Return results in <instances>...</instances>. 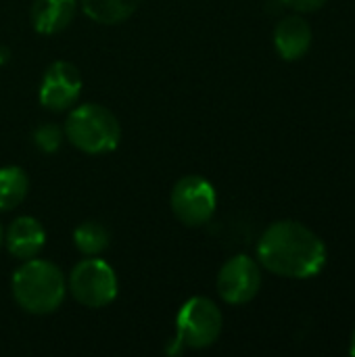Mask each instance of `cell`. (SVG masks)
Listing matches in <instances>:
<instances>
[{"mask_svg":"<svg viewBox=\"0 0 355 357\" xmlns=\"http://www.w3.org/2000/svg\"><path fill=\"white\" fill-rule=\"evenodd\" d=\"M15 303L31 316H48L56 312L67 297V278L59 266L46 259L23 261L10 278Z\"/></svg>","mask_w":355,"mask_h":357,"instance_id":"7a4b0ae2","label":"cell"},{"mask_svg":"<svg viewBox=\"0 0 355 357\" xmlns=\"http://www.w3.org/2000/svg\"><path fill=\"white\" fill-rule=\"evenodd\" d=\"M259 264L282 278H314L326 264V247L316 232L295 220L270 224L257 243Z\"/></svg>","mask_w":355,"mask_h":357,"instance_id":"6da1fadb","label":"cell"},{"mask_svg":"<svg viewBox=\"0 0 355 357\" xmlns=\"http://www.w3.org/2000/svg\"><path fill=\"white\" fill-rule=\"evenodd\" d=\"M65 138L86 155H105L117 149L121 140L119 119L103 105L84 102L69 111L65 126Z\"/></svg>","mask_w":355,"mask_h":357,"instance_id":"3957f363","label":"cell"},{"mask_svg":"<svg viewBox=\"0 0 355 357\" xmlns=\"http://www.w3.org/2000/svg\"><path fill=\"white\" fill-rule=\"evenodd\" d=\"M312 27L303 17H285L274 27V46L285 61H297L312 48Z\"/></svg>","mask_w":355,"mask_h":357,"instance_id":"30bf717a","label":"cell"},{"mask_svg":"<svg viewBox=\"0 0 355 357\" xmlns=\"http://www.w3.org/2000/svg\"><path fill=\"white\" fill-rule=\"evenodd\" d=\"M349 354H352V356H355V333H354V337H352V347H349Z\"/></svg>","mask_w":355,"mask_h":357,"instance_id":"e0dca14e","label":"cell"},{"mask_svg":"<svg viewBox=\"0 0 355 357\" xmlns=\"http://www.w3.org/2000/svg\"><path fill=\"white\" fill-rule=\"evenodd\" d=\"M77 13V0H33L29 10L31 27L38 33H61L73 23Z\"/></svg>","mask_w":355,"mask_h":357,"instance_id":"8fae6325","label":"cell"},{"mask_svg":"<svg viewBox=\"0 0 355 357\" xmlns=\"http://www.w3.org/2000/svg\"><path fill=\"white\" fill-rule=\"evenodd\" d=\"M222 312L207 297H190L176 316V337L167 343L169 356H180L184 349H207L222 335Z\"/></svg>","mask_w":355,"mask_h":357,"instance_id":"277c9868","label":"cell"},{"mask_svg":"<svg viewBox=\"0 0 355 357\" xmlns=\"http://www.w3.org/2000/svg\"><path fill=\"white\" fill-rule=\"evenodd\" d=\"M29 190L27 174L17 165L0 167V211H13L19 207Z\"/></svg>","mask_w":355,"mask_h":357,"instance_id":"4fadbf2b","label":"cell"},{"mask_svg":"<svg viewBox=\"0 0 355 357\" xmlns=\"http://www.w3.org/2000/svg\"><path fill=\"white\" fill-rule=\"evenodd\" d=\"M80 6L88 19L103 25H117L130 19L140 0H80Z\"/></svg>","mask_w":355,"mask_h":357,"instance_id":"7c38bea8","label":"cell"},{"mask_svg":"<svg viewBox=\"0 0 355 357\" xmlns=\"http://www.w3.org/2000/svg\"><path fill=\"white\" fill-rule=\"evenodd\" d=\"M31 138L42 153H56L65 140V132L54 123H42L33 130Z\"/></svg>","mask_w":355,"mask_h":357,"instance_id":"9a60e30c","label":"cell"},{"mask_svg":"<svg viewBox=\"0 0 355 357\" xmlns=\"http://www.w3.org/2000/svg\"><path fill=\"white\" fill-rule=\"evenodd\" d=\"M2 245H4V230H2V224H0V249H2Z\"/></svg>","mask_w":355,"mask_h":357,"instance_id":"ac0fdd59","label":"cell"},{"mask_svg":"<svg viewBox=\"0 0 355 357\" xmlns=\"http://www.w3.org/2000/svg\"><path fill=\"white\" fill-rule=\"evenodd\" d=\"M4 245H6V251L15 259H19V261L33 259L42 253L44 245H46V230L36 218L19 215L6 228Z\"/></svg>","mask_w":355,"mask_h":357,"instance_id":"9c48e42d","label":"cell"},{"mask_svg":"<svg viewBox=\"0 0 355 357\" xmlns=\"http://www.w3.org/2000/svg\"><path fill=\"white\" fill-rule=\"evenodd\" d=\"M67 289L71 297L90 310H100L117 299V276L115 270L100 257H86L69 274Z\"/></svg>","mask_w":355,"mask_h":357,"instance_id":"5b68a950","label":"cell"},{"mask_svg":"<svg viewBox=\"0 0 355 357\" xmlns=\"http://www.w3.org/2000/svg\"><path fill=\"white\" fill-rule=\"evenodd\" d=\"M282 2L299 13H312V10H318L326 0H282Z\"/></svg>","mask_w":355,"mask_h":357,"instance_id":"2e32d148","label":"cell"},{"mask_svg":"<svg viewBox=\"0 0 355 357\" xmlns=\"http://www.w3.org/2000/svg\"><path fill=\"white\" fill-rule=\"evenodd\" d=\"M73 243L75 249L86 257H98L105 253L111 245V234L107 226H103L96 220H86L73 230Z\"/></svg>","mask_w":355,"mask_h":357,"instance_id":"5bb4252c","label":"cell"},{"mask_svg":"<svg viewBox=\"0 0 355 357\" xmlns=\"http://www.w3.org/2000/svg\"><path fill=\"white\" fill-rule=\"evenodd\" d=\"M82 88L84 79L80 69L69 61H54L46 67L40 79L38 98L44 109L65 111L77 102Z\"/></svg>","mask_w":355,"mask_h":357,"instance_id":"ba28073f","label":"cell"},{"mask_svg":"<svg viewBox=\"0 0 355 357\" xmlns=\"http://www.w3.org/2000/svg\"><path fill=\"white\" fill-rule=\"evenodd\" d=\"M169 205L180 224L188 228H201L216 215L218 195L209 180L201 176H184L174 184Z\"/></svg>","mask_w":355,"mask_h":357,"instance_id":"8992f818","label":"cell"},{"mask_svg":"<svg viewBox=\"0 0 355 357\" xmlns=\"http://www.w3.org/2000/svg\"><path fill=\"white\" fill-rule=\"evenodd\" d=\"M218 293L230 305H245L253 301L262 289L259 264L249 255L230 257L218 272Z\"/></svg>","mask_w":355,"mask_h":357,"instance_id":"52a82bcc","label":"cell"}]
</instances>
